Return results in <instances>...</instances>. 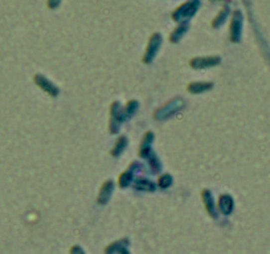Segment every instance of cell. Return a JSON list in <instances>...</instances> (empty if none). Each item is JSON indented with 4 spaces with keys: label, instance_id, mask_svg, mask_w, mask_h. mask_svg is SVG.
Masks as SVG:
<instances>
[{
    "label": "cell",
    "instance_id": "cell-1",
    "mask_svg": "<svg viewBox=\"0 0 270 254\" xmlns=\"http://www.w3.org/2000/svg\"><path fill=\"white\" fill-rule=\"evenodd\" d=\"M58 3H60V0H49L50 7H56Z\"/></svg>",
    "mask_w": 270,
    "mask_h": 254
}]
</instances>
